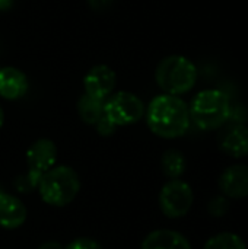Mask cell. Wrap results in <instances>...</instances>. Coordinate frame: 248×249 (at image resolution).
I'll use <instances>...</instances> for the list:
<instances>
[{"label": "cell", "mask_w": 248, "mask_h": 249, "mask_svg": "<svg viewBox=\"0 0 248 249\" xmlns=\"http://www.w3.org/2000/svg\"><path fill=\"white\" fill-rule=\"evenodd\" d=\"M64 249H104L101 244H98L95 239L91 238H77L72 241Z\"/></svg>", "instance_id": "obj_17"}, {"label": "cell", "mask_w": 248, "mask_h": 249, "mask_svg": "<svg viewBox=\"0 0 248 249\" xmlns=\"http://www.w3.org/2000/svg\"><path fill=\"white\" fill-rule=\"evenodd\" d=\"M142 249H191L190 242L177 231L159 229L151 232L142 242Z\"/></svg>", "instance_id": "obj_13"}, {"label": "cell", "mask_w": 248, "mask_h": 249, "mask_svg": "<svg viewBox=\"0 0 248 249\" xmlns=\"http://www.w3.org/2000/svg\"><path fill=\"white\" fill-rule=\"evenodd\" d=\"M155 80L164 93L180 96L194 88L197 69L187 57L172 54L159 61L155 70Z\"/></svg>", "instance_id": "obj_2"}, {"label": "cell", "mask_w": 248, "mask_h": 249, "mask_svg": "<svg viewBox=\"0 0 248 249\" xmlns=\"http://www.w3.org/2000/svg\"><path fill=\"white\" fill-rule=\"evenodd\" d=\"M114 0H88V4L94 9V10H104L105 7H108Z\"/></svg>", "instance_id": "obj_20"}, {"label": "cell", "mask_w": 248, "mask_h": 249, "mask_svg": "<svg viewBox=\"0 0 248 249\" xmlns=\"http://www.w3.org/2000/svg\"><path fill=\"white\" fill-rule=\"evenodd\" d=\"M95 128H96L98 134L102 136V137H110V136H113L114 131L117 130V127H115L107 117H104V115H102V118L95 124Z\"/></svg>", "instance_id": "obj_18"}, {"label": "cell", "mask_w": 248, "mask_h": 249, "mask_svg": "<svg viewBox=\"0 0 248 249\" xmlns=\"http://www.w3.org/2000/svg\"><path fill=\"white\" fill-rule=\"evenodd\" d=\"M41 200L53 207L69 206L80 191V179L75 169L66 165H56L42 175L38 184Z\"/></svg>", "instance_id": "obj_4"}, {"label": "cell", "mask_w": 248, "mask_h": 249, "mask_svg": "<svg viewBox=\"0 0 248 249\" xmlns=\"http://www.w3.org/2000/svg\"><path fill=\"white\" fill-rule=\"evenodd\" d=\"M28 77L26 74L13 66H6L0 69V96L7 101H18L23 98L28 92Z\"/></svg>", "instance_id": "obj_10"}, {"label": "cell", "mask_w": 248, "mask_h": 249, "mask_svg": "<svg viewBox=\"0 0 248 249\" xmlns=\"http://www.w3.org/2000/svg\"><path fill=\"white\" fill-rule=\"evenodd\" d=\"M146 124L149 130L161 139H178L184 136L190 127L189 105L174 95H158L155 96L146 111Z\"/></svg>", "instance_id": "obj_1"}, {"label": "cell", "mask_w": 248, "mask_h": 249, "mask_svg": "<svg viewBox=\"0 0 248 249\" xmlns=\"http://www.w3.org/2000/svg\"><path fill=\"white\" fill-rule=\"evenodd\" d=\"M161 168L170 179H178L186 171V158L180 150L170 149L162 155Z\"/></svg>", "instance_id": "obj_15"}, {"label": "cell", "mask_w": 248, "mask_h": 249, "mask_svg": "<svg viewBox=\"0 0 248 249\" xmlns=\"http://www.w3.org/2000/svg\"><path fill=\"white\" fill-rule=\"evenodd\" d=\"M190 120L200 130H216L222 127L231 115L229 98L219 89H206L199 92L189 107Z\"/></svg>", "instance_id": "obj_3"}, {"label": "cell", "mask_w": 248, "mask_h": 249, "mask_svg": "<svg viewBox=\"0 0 248 249\" xmlns=\"http://www.w3.org/2000/svg\"><path fill=\"white\" fill-rule=\"evenodd\" d=\"M219 147L232 158L248 156V127L244 124H232L219 136Z\"/></svg>", "instance_id": "obj_12"}, {"label": "cell", "mask_w": 248, "mask_h": 249, "mask_svg": "<svg viewBox=\"0 0 248 249\" xmlns=\"http://www.w3.org/2000/svg\"><path fill=\"white\" fill-rule=\"evenodd\" d=\"M143 101L127 90L111 93L104 101V117H107L115 127H126L139 123L145 117Z\"/></svg>", "instance_id": "obj_5"}, {"label": "cell", "mask_w": 248, "mask_h": 249, "mask_svg": "<svg viewBox=\"0 0 248 249\" xmlns=\"http://www.w3.org/2000/svg\"><path fill=\"white\" fill-rule=\"evenodd\" d=\"M57 163V147L50 139L35 140L26 150V177L34 188L38 187L39 179L45 172L54 168Z\"/></svg>", "instance_id": "obj_7"}, {"label": "cell", "mask_w": 248, "mask_h": 249, "mask_svg": "<svg viewBox=\"0 0 248 249\" xmlns=\"http://www.w3.org/2000/svg\"><path fill=\"white\" fill-rule=\"evenodd\" d=\"M203 249H247V247L238 235L231 232H222L212 236L205 244Z\"/></svg>", "instance_id": "obj_16"}, {"label": "cell", "mask_w": 248, "mask_h": 249, "mask_svg": "<svg viewBox=\"0 0 248 249\" xmlns=\"http://www.w3.org/2000/svg\"><path fill=\"white\" fill-rule=\"evenodd\" d=\"M38 249H64V248H63V245H61V244L51 241V242H45V244H42V245H41Z\"/></svg>", "instance_id": "obj_21"}, {"label": "cell", "mask_w": 248, "mask_h": 249, "mask_svg": "<svg viewBox=\"0 0 248 249\" xmlns=\"http://www.w3.org/2000/svg\"><path fill=\"white\" fill-rule=\"evenodd\" d=\"M228 209V204H227V200L222 198V197H216L210 201L209 204V212L212 216H224L225 212Z\"/></svg>", "instance_id": "obj_19"}, {"label": "cell", "mask_w": 248, "mask_h": 249, "mask_svg": "<svg viewBox=\"0 0 248 249\" xmlns=\"http://www.w3.org/2000/svg\"><path fill=\"white\" fill-rule=\"evenodd\" d=\"M28 216L25 204L15 196L0 190V228L13 231L20 228Z\"/></svg>", "instance_id": "obj_11"}, {"label": "cell", "mask_w": 248, "mask_h": 249, "mask_svg": "<svg viewBox=\"0 0 248 249\" xmlns=\"http://www.w3.org/2000/svg\"><path fill=\"white\" fill-rule=\"evenodd\" d=\"M3 123H4V112H3V108H1V105H0V128H1V125H3Z\"/></svg>", "instance_id": "obj_23"}, {"label": "cell", "mask_w": 248, "mask_h": 249, "mask_svg": "<svg viewBox=\"0 0 248 249\" xmlns=\"http://www.w3.org/2000/svg\"><path fill=\"white\" fill-rule=\"evenodd\" d=\"M219 190L225 197L240 200L248 197V166L234 165L219 177Z\"/></svg>", "instance_id": "obj_9"}, {"label": "cell", "mask_w": 248, "mask_h": 249, "mask_svg": "<svg viewBox=\"0 0 248 249\" xmlns=\"http://www.w3.org/2000/svg\"><path fill=\"white\" fill-rule=\"evenodd\" d=\"M13 6V0H0V12H7Z\"/></svg>", "instance_id": "obj_22"}, {"label": "cell", "mask_w": 248, "mask_h": 249, "mask_svg": "<svg viewBox=\"0 0 248 249\" xmlns=\"http://www.w3.org/2000/svg\"><path fill=\"white\" fill-rule=\"evenodd\" d=\"M194 203V194L191 187L180 179L168 181L159 193L161 212L168 219L184 217Z\"/></svg>", "instance_id": "obj_6"}, {"label": "cell", "mask_w": 248, "mask_h": 249, "mask_svg": "<svg viewBox=\"0 0 248 249\" xmlns=\"http://www.w3.org/2000/svg\"><path fill=\"white\" fill-rule=\"evenodd\" d=\"M77 114L89 125H95L104 115V101L83 93L77 101Z\"/></svg>", "instance_id": "obj_14"}, {"label": "cell", "mask_w": 248, "mask_h": 249, "mask_svg": "<svg viewBox=\"0 0 248 249\" xmlns=\"http://www.w3.org/2000/svg\"><path fill=\"white\" fill-rule=\"evenodd\" d=\"M117 74L107 64H96L91 67L83 77L85 93L96 99L105 101L115 89Z\"/></svg>", "instance_id": "obj_8"}]
</instances>
